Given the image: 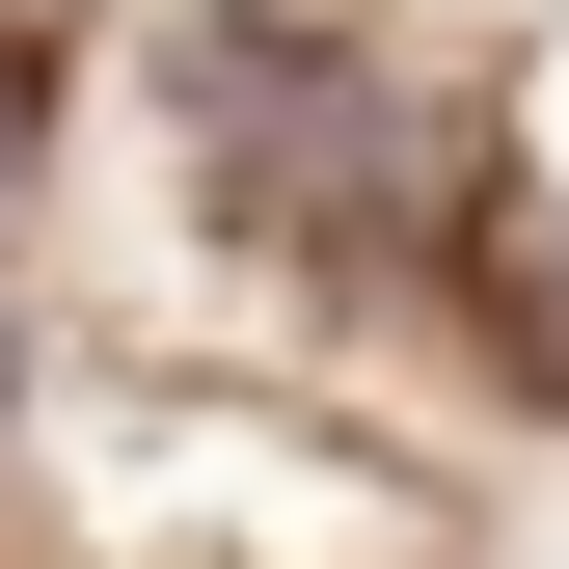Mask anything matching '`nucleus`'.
Masks as SVG:
<instances>
[{
	"mask_svg": "<svg viewBox=\"0 0 569 569\" xmlns=\"http://www.w3.org/2000/svg\"><path fill=\"white\" fill-rule=\"evenodd\" d=\"M190 136H218V218H271V244H407V218H461L435 109H407L380 54H299V28H218V54H190Z\"/></svg>",
	"mask_w": 569,
	"mask_h": 569,
	"instance_id": "f257e3e1",
	"label": "nucleus"
},
{
	"mask_svg": "<svg viewBox=\"0 0 569 569\" xmlns=\"http://www.w3.org/2000/svg\"><path fill=\"white\" fill-rule=\"evenodd\" d=\"M488 299H516V352L569 380V190H516V218H488Z\"/></svg>",
	"mask_w": 569,
	"mask_h": 569,
	"instance_id": "f03ea898",
	"label": "nucleus"
},
{
	"mask_svg": "<svg viewBox=\"0 0 569 569\" xmlns=\"http://www.w3.org/2000/svg\"><path fill=\"white\" fill-rule=\"evenodd\" d=\"M0 244H28V54H0Z\"/></svg>",
	"mask_w": 569,
	"mask_h": 569,
	"instance_id": "7ed1b4c3",
	"label": "nucleus"
}]
</instances>
